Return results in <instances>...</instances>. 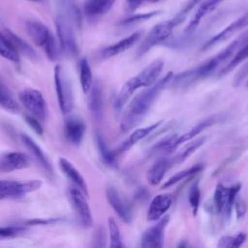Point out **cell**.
I'll return each instance as SVG.
<instances>
[{"mask_svg":"<svg viewBox=\"0 0 248 248\" xmlns=\"http://www.w3.org/2000/svg\"><path fill=\"white\" fill-rule=\"evenodd\" d=\"M147 1H148V2H152V3H153V2H157V1H159V0H147Z\"/></svg>","mask_w":248,"mask_h":248,"instance_id":"49","label":"cell"},{"mask_svg":"<svg viewBox=\"0 0 248 248\" xmlns=\"http://www.w3.org/2000/svg\"><path fill=\"white\" fill-rule=\"evenodd\" d=\"M106 197L110 204V206L113 208V210L116 212V214L126 223H130L132 220V214L130 207L128 203L122 199L118 191L112 187L108 186L106 188Z\"/></svg>","mask_w":248,"mask_h":248,"instance_id":"14","label":"cell"},{"mask_svg":"<svg viewBox=\"0 0 248 248\" xmlns=\"http://www.w3.org/2000/svg\"><path fill=\"white\" fill-rule=\"evenodd\" d=\"M26 229L23 226L1 227V229H0V237H1V239L14 237V236H16L17 234L23 232Z\"/></svg>","mask_w":248,"mask_h":248,"instance_id":"38","label":"cell"},{"mask_svg":"<svg viewBox=\"0 0 248 248\" xmlns=\"http://www.w3.org/2000/svg\"><path fill=\"white\" fill-rule=\"evenodd\" d=\"M164 64L165 62L163 59H156L142 69L138 75L130 78L121 86L115 98V108L120 110L139 88H147L156 83L160 79L159 77L164 69Z\"/></svg>","mask_w":248,"mask_h":248,"instance_id":"4","label":"cell"},{"mask_svg":"<svg viewBox=\"0 0 248 248\" xmlns=\"http://www.w3.org/2000/svg\"><path fill=\"white\" fill-rule=\"evenodd\" d=\"M79 80L83 94L88 95L91 91L94 82L92 77V71L89 62L86 58H82L79 61Z\"/></svg>","mask_w":248,"mask_h":248,"instance_id":"27","label":"cell"},{"mask_svg":"<svg viewBox=\"0 0 248 248\" xmlns=\"http://www.w3.org/2000/svg\"><path fill=\"white\" fill-rule=\"evenodd\" d=\"M88 97V107L92 115L100 120L103 117V93L100 85L95 82Z\"/></svg>","mask_w":248,"mask_h":248,"instance_id":"25","label":"cell"},{"mask_svg":"<svg viewBox=\"0 0 248 248\" xmlns=\"http://www.w3.org/2000/svg\"><path fill=\"white\" fill-rule=\"evenodd\" d=\"M29 157L22 152H7L1 155L0 170L2 172H12L17 170L25 169L29 166Z\"/></svg>","mask_w":248,"mask_h":248,"instance_id":"13","label":"cell"},{"mask_svg":"<svg viewBox=\"0 0 248 248\" xmlns=\"http://www.w3.org/2000/svg\"><path fill=\"white\" fill-rule=\"evenodd\" d=\"M182 21V19L175 16L170 19L161 21L154 25L140 45L137 51V57H141L142 55L147 53L152 47L165 42L171 35L174 28Z\"/></svg>","mask_w":248,"mask_h":248,"instance_id":"6","label":"cell"},{"mask_svg":"<svg viewBox=\"0 0 248 248\" xmlns=\"http://www.w3.org/2000/svg\"><path fill=\"white\" fill-rule=\"evenodd\" d=\"M248 77V62H246L240 69L239 71L236 73V75L233 78L232 80V85L233 87H239L244 81L245 78Z\"/></svg>","mask_w":248,"mask_h":248,"instance_id":"41","label":"cell"},{"mask_svg":"<svg viewBox=\"0 0 248 248\" xmlns=\"http://www.w3.org/2000/svg\"><path fill=\"white\" fill-rule=\"evenodd\" d=\"M189 203L192 208V213L194 216L197 215L198 209L200 206V202H201V191L198 185V182L194 183L189 191V196H188Z\"/></svg>","mask_w":248,"mask_h":248,"instance_id":"35","label":"cell"},{"mask_svg":"<svg viewBox=\"0 0 248 248\" xmlns=\"http://www.w3.org/2000/svg\"><path fill=\"white\" fill-rule=\"evenodd\" d=\"M20 104L29 114L35 116L40 121H44L46 117V102L42 92L35 88H25L18 93Z\"/></svg>","mask_w":248,"mask_h":248,"instance_id":"8","label":"cell"},{"mask_svg":"<svg viewBox=\"0 0 248 248\" xmlns=\"http://www.w3.org/2000/svg\"><path fill=\"white\" fill-rule=\"evenodd\" d=\"M54 84L59 108L63 114H69L74 108V95L70 80L60 65L54 68Z\"/></svg>","mask_w":248,"mask_h":248,"instance_id":"7","label":"cell"},{"mask_svg":"<svg viewBox=\"0 0 248 248\" xmlns=\"http://www.w3.org/2000/svg\"><path fill=\"white\" fill-rule=\"evenodd\" d=\"M172 202L171 197L169 194H160L155 196L147 210V220L149 221H158L165 215V213L169 210Z\"/></svg>","mask_w":248,"mask_h":248,"instance_id":"17","label":"cell"},{"mask_svg":"<svg viewBox=\"0 0 248 248\" xmlns=\"http://www.w3.org/2000/svg\"><path fill=\"white\" fill-rule=\"evenodd\" d=\"M229 188H226L223 184H218L214 192V203L218 213H223L228 200Z\"/></svg>","mask_w":248,"mask_h":248,"instance_id":"34","label":"cell"},{"mask_svg":"<svg viewBox=\"0 0 248 248\" xmlns=\"http://www.w3.org/2000/svg\"><path fill=\"white\" fill-rule=\"evenodd\" d=\"M86 131L85 123L78 117H69L64 124V135L66 140L75 145L79 144L82 141Z\"/></svg>","mask_w":248,"mask_h":248,"instance_id":"16","label":"cell"},{"mask_svg":"<svg viewBox=\"0 0 248 248\" xmlns=\"http://www.w3.org/2000/svg\"><path fill=\"white\" fill-rule=\"evenodd\" d=\"M58 164L61 171L76 185V187L79 188L85 194H88L86 182L81 173L76 169V167L66 158H59Z\"/></svg>","mask_w":248,"mask_h":248,"instance_id":"20","label":"cell"},{"mask_svg":"<svg viewBox=\"0 0 248 248\" xmlns=\"http://www.w3.org/2000/svg\"><path fill=\"white\" fill-rule=\"evenodd\" d=\"M54 22L61 51L68 57H76L78 54V46L75 26H80L78 8L70 0H60Z\"/></svg>","mask_w":248,"mask_h":248,"instance_id":"3","label":"cell"},{"mask_svg":"<svg viewBox=\"0 0 248 248\" xmlns=\"http://www.w3.org/2000/svg\"><path fill=\"white\" fill-rule=\"evenodd\" d=\"M204 141H205V137H201V138H198V139L194 140L192 142L187 144L186 147H184V149L173 159V161L175 163H181V162L185 161L197 149H199L204 143Z\"/></svg>","mask_w":248,"mask_h":248,"instance_id":"32","label":"cell"},{"mask_svg":"<svg viewBox=\"0 0 248 248\" xmlns=\"http://www.w3.org/2000/svg\"><path fill=\"white\" fill-rule=\"evenodd\" d=\"M25 28L33 43L44 50L47 58L50 61H56L60 47L47 26L40 20L28 19L25 22Z\"/></svg>","mask_w":248,"mask_h":248,"instance_id":"5","label":"cell"},{"mask_svg":"<svg viewBox=\"0 0 248 248\" xmlns=\"http://www.w3.org/2000/svg\"><path fill=\"white\" fill-rule=\"evenodd\" d=\"M116 0H89L85 3L84 12L88 16H99L108 13Z\"/></svg>","mask_w":248,"mask_h":248,"instance_id":"26","label":"cell"},{"mask_svg":"<svg viewBox=\"0 0 248 248\" xmlns=\"http://www.w3.org/2000/svg\"><path fill=\"white\" fill-rule=\"evenodd\" d=\"M161 14V11H151L147 13H142V14H137L134 15L128 18H125L121 21V24L123 25H131V24H136L139 22H142L145 20H148L158 15Z\"/></svg>","mask_w":248,"mask_h":248,"instance_id":"36","label":"cell"},{"mask_svg":"<svg viewBox=\"0 0 248 248\" xmlns=\"http://www.w3.org/2000/svg\"><path fill=\"white\" fill-rule=\"evenodd\" d=\"M141 33L142 31L134 32L131 35L121 39L120 41L103 48L100 52V57H102V59H108L126 51L139 41Z\"/></svg>","mask_w":248,"mask_h":248,"instance_id":"15","label":"cell"},{"mask_svg":"<svg viewBox=\"0 0 248 248\" xmlns=\"http://www.w3.org/2000/svg\"><path fill=\"white\" fill-rule=\"evenodd\" d=\"M163 123V120H160L158 122H155L147 127H143V128H139L137 130H135L129 137L128 139L123 141L121 143V145L117 148V150L115 151V154L117 155L118 153H122L126 150H128L130 147H132L134 144H136L138 141H140V140L144 139L145 137H147L149 134H151L155 129H157L161 124Z\"/></svg>","mask_w":248,"mask_h":248,"instance_id":"21","label":"cell"},{"mask_svg":"<svg viewBox=\"0 0 248 248\" xmlns=\"http://www.w3.org/2000/svg\"><path fill=\"white\" fill-rule=\"evenodd\" d=\"M247 43L248 32H244L217 54L197 65L196 67L174 76L170 84L175 88H186L193 83L209 77L216 71L219 66L226 62L229 58L232 57L238 51V49L245 46Z\"/></svg>","mask_w":248,"mask_h":248,"instance_id":"1","label":"cell"},{"mask_svg":"<svg viewBox=\"0 0 248 248\" xmlns=\"http://www.w3.org/2000/svg\"><path fill=\"white\" fill-rule=\"evenodd\" d=\"M240 188H241V184L240 183H236V184H234V185H232V186H231L229 188L228 200H227V203H226V206H225L224 212H223V214H225L226 217H230V215L232 213V205L234 204L235 199L237 197V194H238Z\"/></svg>","mask_w":248,"mask_h":248,"instance_id":"37","label":"cell"},{"mask_svg":"<svg viewBox=\"0 0 248 248\" xmlns=\"http://www.w3.org/2000/svg\"><path fill=\"white\" fill-rule=\"evenodd\" d=\"M224 119L223 115L221 114H215V115H211L203 120H202L201 122H199L198 124H196L194 127H192L190 130H188L187 132L183 133V134H178V138H177V146H179L180 144L187 142L191 140H193L195 137H197L198 135H200L202 131H204L205 129L209 128L210 126L219 123L220 121H222Z\"/></svg>","mask_w":248,"mask_h":248,"instance_id":"18","label":"cell"},{"mask_svg":"<svg viewBox=\"0 0 248 248\" xmlns=\"http://www.w3.org/2000/svg\"><path fill=\"white\" fill-rule=\"evenodd\" d=\"M245 86H246V88H248V80L246 81V84H245Z\"/></svg>","mask_w":248,"mask_h":248,"instance_id":"50","label":"cell"},{"mask_svg":"<svg viewBox=\"0 0 248 248\" xmlns=\"http://www.w3.org/2000/svg\"><path fill=\"white\" fill-rule=\"evenodd\" d=\"M96 136H97V137H96L97 145H98V149H99L100 155H101V157H102V160H103L106 164H108V165H109V166H115V163H116V160H115V159H116V154H115V152L109 150V149L107 147V145H106V143H105L103 138H102L99 134H97Z\"/></svg>","mask_w":248,"mask_h":248,"instance_id":"33","label":"cell"},{"mask_svg":"<svg viewBox=\"0 0 248 248\" xmlns=\"http://www.w3.org/2000/svg\"><path fill=\"white\" fill-rule=\"evenodd\" d=\"M108 225L109 234V248H125L116 221L112 217H108Z\"/></svg>","mask_w":248,"mask_h":248,"instance_id":"30","label":"cell"},{"mask_svg":"<svg viewBox=\"0 0 248 248\" xmlns=\"http://www.w3.org/2000/svg\"><path fill=\"white\" fill-rule=\"evenodd\" d=\"M224 0H204L203 2H202L199 6V8L197 9L196 13L194 14L192 19L189 21L188 25L186 26L184 33L187 35L192 34L197 27L199 26L200 22L202 21V19L206 16L209 13H211L213 10H215L217 8V6L222 3Z\"/></svg>","mask_w":248,"mask_h":248,"instance_id":"19","label":"cell"},{"mask_svg":"<svg viewBox=\"0 0 248 248\" xmlns=\"http://www.w3.org/2000/svg\"><path fill=\"white\" fill-rule=\"evenodd\" d=\"M28 1H32V2H42V0H28Z\"/></svg>","mask_w":248,"mask_h":248,"instance_id":"48","label":"cell"},{"mask_svg":"<svg viewBox=\"0 0 248 248\" xmlns=\"http://www.w3.org/2000/svg\"><path fill=\"white\" fill-rule=\"evenodd\" d=\"M170 166V161L168 159L162 158L156 161L151 166V168L147 170L146 178L148 183L151 186H157L158 184H160Z\"/></svg>","mask_w":248,"mask_h":248,"instance_id":"24","label":"cell"},{"mask_svg":"<svg viewBox=\"0 0 248 248\" xmlns=\"http://www.w3.org/2000/svg\"><path fill=\"white\" fill-rule=\"evenodd\" d=\"M234 207H235V213H236V217L238 219L242 218L246 211H247V206H246V203L245 202L243 201L242 198L240 197H236L235 199V202H234Z\"/></svg>","mask_w":248,"mask_h":248,"instance_id":"43","label":"cell"},{"mask_svg":"<svg viewBox=\"0 0 248 248\" xmlns=\"http://www.w3.org/2000/svg\"><path fill=\"white\" fill-rule=\"evenodd\" d=\"M176 248H193V247H192V245H191L188 241H186V240H181V241L178 243V245H177Z\"/></svg>","mask_w":248,"mask_h":248,"instance_id":"46","label":"cell"},{"mask_svg":"<svg viewBox=\"0 0 248 248\" xmlns=\"http://www.w3.org/2000/svg\"><path fill=\"white\" fill-rule=\"evenodd\" d=\"M173 77V72H169L152 86L147 87L143 91L140 92L131 100L121 114V132H129L144 118L161 91H163V89L170 83Z\"/></svg>","mask_w":248,"mask_h":248,"instance_id":"2","label":"cell"},{"mask_svg":"<svg viewBox=\"0 0 248 248\" xmlns=\"http://www.w3.org/2000/svg\"><path fill=\"white\" fill-rule=\"evenodd\" d=\"M21 141L22 143L25 145V147L29 150V152L33 155V157L39 162V164L48 172H51L52 169H51V165L49 163V161L47 160L46 156L45 155L44 151L42 150V148L36 143V141L31 139L28 135L26 134H22L20 136Z\"/></svg>","mask_w":248,"mask_h":248,"instance_id":"23","label":"cell"},{"mask_svg":"<svg viewBox=\"0 0 248 248\" xmlns=\"http://www.w3.org/2000/svg\"><path fill=\"white\" fill-rule=\"evenodd\" d=\"M203 169V166L201 165V164H198V165H195L187 170H181L177 173H175L174 175H172L164 185H163V188H168V187H170L174 184H176L177 182L185 179V178H188V177H191L193 175H195L196 173L200 172L201 170H202Z\"/></svg>","mask_w":248,"mask_h":248,"instance_id":"31","label":"cell"},{"mask_svg":"<svg viewBox=\"0 0 248 248\" xmlns=\"http://www.w3.org/2000/svg\"><path fill=\"white\" fill-rule=\"evenodd\" d=\"M169 221V217H163L155 226L147 230L141 238L140 248H162L164 239V230Z\"/></svg>","mask_w":248,"mask_h":248,"instance_id":"12","label":"cell"},{"mask_svg":"<svg viewBox=\"0 0 248 248\" xmlns=\"http://www.w3.org/2000/svg\"><path fill=\"white\" fill-rule=\"evenodd\" d=\"M1 34H3L13 44V46L16 48V50L19 53L23 54L24 56H26L30 60H33V61L38 60V58H39L38 54L31 47V46L28 43H26L23 39H21L19 36L15 34L13 31H11L10 29L5 28L1 31Z\"/></svg>","mask_w":248,"mask_h":248,"instance_id":"22","label":"cell"},{"mask_svg":"<svg viewBox=\"0 0 248 248\" xmlns=\"http://www.w3.org/2000/svg\"><path fill=\"white\" fill-rule=\"evenodd\" d=\"M70 202L78 218L79 223L84 228L92 226V213L90 206L83 195V192L78 187H70L68 190Z\"/></svg>","mask_w":248,"mask_h":248,"instance_id":"9","label":"cell"},{"mask_svg":"<svg viewBox=\"0 0 248 248\" xmlns=\"http://www.w3.org/2000/svg\"><path fill=\"white\" fill-rule=\"evenodd\" d=\"M0 105L3 109L11 113H18L21 110L20 105L16 101L13 95L9 92V90L4 86L1 85V94H0Z\"/></svg>","mask_w":248,"mask_h":248,"instance_id":"29","label":"cell"},{"mask_svg":"<svg viewBox=\"0 0 248 248\" xmlns=\"http://www.w3.org/2000/svg\"><path fill=\"white\" fill-rule=\"evenodd\" d=\"M42 186L41 180H29L18 182L14 180H1L0 182V199H15L26 193L38 190Z\"/></svg>","mask_w":248,"mask_h":248,"instance_id":"10","label":"cell"},{"mask_svg":"<svg viewBox=\"0 0 248 248\" xmlns=\"http://www.w3.org/2000/svg\"><path fill=\"white\" fill-rule=\"evenodd\" d=\"M24 119L25 122L27 123V125L39 136H42L44 134V129L43 126L40 122V120L38 118H36L35 116L31 115V114H24Z\"/></svg>","mask_w":248,"mask_h":248,"instance_id":"39","label":"cell"},{"mask_svg":"<svg viewBox=\"0 0 248 248\" xmlns=\"http://www.w3.org/2000/svg\"><path fill=\"white\" fill-rule=\"evenodd\" d=\"M105 243H106L105 230L102 227H99L96 230L95 234L93 236L92 248H105Z\"/></svg>","mask_w":248,"mask_h":248,"instance_id":"40","label":"cell"},{"mask_svg":"<svg viewBox=\"0 0 248 248\" xmlns=\"http://www.w3.org/2000/svg\"><path fill=\"white\" fill-rule=\"evenodd\" d=\"M142 0H127L128 4L131 6V7H134V6H137L138 4H140Z\"/></svg>","mask_w":248,"mask_h":248,"instance_id":"47","label":"cell"},{"mask_svg":"<svg viewBox=\"0 0 248 248\" xmlns=\"http://www.w3.org/2000/svg\"><path fill=\"white\" fill-rule=\"evenodd\" d=\"M232 236H223L220 238L217 248H231V243H232Z\"/></svg>","mask_w":248,"mask_h":248,"instance_id":"45","label":"cell"},{"mask_svg":"<svg viewBox=\"0 0 248 248\" xmlns=\"http://www.w3.org/2000/svg\"><path fill=\"white\" fill-rule=\"evenodd\" d=\"M0 53L5 59L15 63L16 65L19 64V52L3 34L0 35Z\"/></svg>","mask_w":248,"mask_h":248,"instance_id":"28","label":"cell"},{"mask_svg":"<svg viewBox=\"0 0 248 248\" xmlns=\"http://www.w3.org/2000/svg\"><path fill=\"white\" fill-rule=\"evenodd\" d=\"M246 26H248V12L245 13L244 15H242L240 17H238L236 20H234L231 24H229L221 32L217 33L212 38H210L208 41H206L203 44V46L201 47V51H205V50L213 47L214 46L228 40L233 34L242 30Z\"/></svg>","mask_w":248,"mask_h":248,"instance_id":"11","label":"cell"},{"mask_svg":"<svg viewBox=\"0 0 248 248\" xmlns=\"http://www.w3.org/2000/svg\"><path fill=\"white\" fill-rule=\"evenodd\" d=\"M203 1H204V0H189V1L186 3V5L184 6V8L176 15V16L179 17L180 19L184 20L185 17H186V16H187L197 5L201 4V3L203 2Z\"/></svg>","mask_w":248,"mask_h":248,"instance_id":"42","label":"cell"},{"mask_svg":"<svg viewBox=\"0 0 248 248\" xmlns=\"http://www.w3.org/2000/svg\"><path fill=\"white\" fill-rule=\"evenodd\" d=\"M246 240V234L244 232H239L237 235L232 237L231 248H239Z\"/></svg>","mask_w":248,"mask_h":248,"instance_id":"44","label":"cell"}]
</instances>
